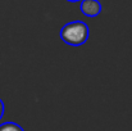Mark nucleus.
<instances>
[{"instance_id":"nucleus-1","label":"nucleus","mask_w":132,"mask_h":131,"mask_svg":"<svg viewBox=\"0 0 132 131\" xmlns=\"http://www.w3.org/2000/svg\"><path fill=\"white\" fill-rule=\"evenodd\" d=\"M90 28L82 21H73L64 25L60 30V39L68 45L80 46L88 40Z\"/></svg>"},{"instance_id":"nucleus-2","label":"nucleus","mask_w":132,"mask_h":131,"mask_svg":"<svg viewBox=\"0 0 132 131\" xmlns=\"http://www.w3.org/2000/svg\"><path fill=\"white\" fill-rule=\"evenodd\" d=\"M80 9L86 17H96L101 13L103 6L99 0H81Z\"/></svg>"},{"instance_id":"nucleus-3","label":"nucleus","mask_w":132,"mask_h":131,"mask_svg":"<svg viewBox=\"0 0 132 131\" xmlns=\"http://www.w3.org/2000/svg\"><path fill=\"white\" fill-rule=\"evenodd\" d=\"M0 131H24L19 125L14 122H5L0 125Z\"/></svg>"},{"instance_id":"nucleus-4","label":"nucleus","mask_w":132,"mask_h":131,"mask_svg":"<svg viewBox=\"0 0 132 131\" xmlns=\"http://www.w3.org/2000/svg\"><path fill=\"white\" fill-rule=\"evenodd\" d=\"M4 111H5V105H4L3 100L0 99V120H1V118H3V116H4Z\"/></svg>"},{"instance_id":"nucleus-5","label":"nucleus","mask_w":132,"mask_h":131,"mask_svg":"<svg viewBox=\"0 0 132 131\" xmlns=\"http://www.w3.org/2000/svg\"><path fill=\"white\" fill-rule=\"evenodd\" d=\"M67 1H71V3H78V1H81V0H67Z\"/></svg>"}]
</instances>
